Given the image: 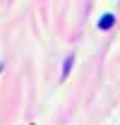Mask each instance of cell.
I'll return each instance as SVG.
<instances>
[{
	"label": "cell",
	"mask_w": 120,
	"mask_h": 125,
	"mask_svg": "<svg viewBox=\"0 0 120 125\" xmlns=\"http://www.w3.org/2000/svg\"><path fill=\"white\" fill-rule=\"evenodd\" d=\"M115 24V17L113 15H103V19H99V29H110Z\"/></svg>",
	"instance_id": "obj_1"
},
{
	"label": "cell",
	"mask_w": 120,
	"mask_h": 125,
	"mask_svg": "<svg viewBox=\"0 0 120 125\" xmlns=\"http://www.w3.org/2000/svg\"><path fill=\"white\" fill-rule=\"evenodd\" d=\"M0 72H2V65H0Z\"/></svg>",
	"instance_id": "obj_2"
}]
</instances>
